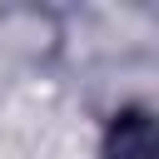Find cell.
Masks as SVG:
<instances>
[{"instance_id":"1","label":"cell","mask_w":159,"mask_h":159,"mask_svg":"<svg viewBox=\"0 0 159 159\" xmlns=\"http://www.w3.org/2000/svg\"><path fill=\"white\" fill-rule=\"evenodd\" d=\"M104 159H154V119L144 109H124L109 119Z\"/></svg>"}]
</instances>
